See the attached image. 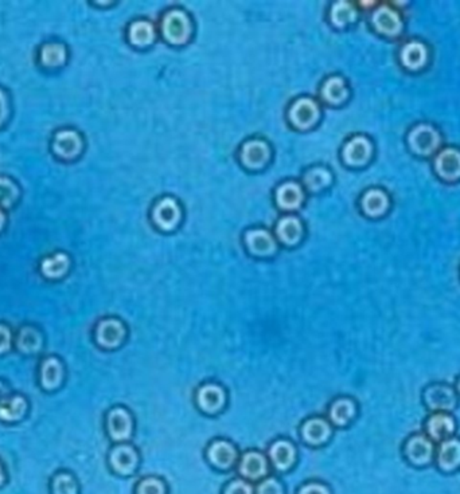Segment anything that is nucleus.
Instances as JSON below:
<instances>
[{"label": "nucleus", "instance_id": "1", "mask_svg": "<svg viewBox=\"0 0 460 494\" xmlns=\"http://www.w3.org/2000/svg\"><path fill=\"white\" fill-rule=\"evenodd\" d=\"M128 336L127 325L117 317H102L93 328V341L104 351L120 348Z\"/></svg>", "mask_w": 460, "mask_h": 494}, {"label": "nucleus", "instance_id": "2", "mask_svg": "<svg viewBox=\"0 0 460 494\" xmlns=\"http://www.w3.org/2000/svg\"><path fill=\"white\" fill-rule=\"evenodd\" d=\"M66 380V366L57 355H46L41 359L36 368L38 387L46 392L54 394L60 391Z\"/></svg>", "mask_w": 460, "mask_h": 494}, {"label": "nucleus", "instance_id": "3", "mask_svg": "<svg viewBox=\"0 0 460 494\" xmlns=\"http://www.w3.org/2000/svg\"><path fill=\"white\" fill-rule=\"evenodd\" d=\"M50 149L62 161L79 159L83 151V135L73 128H60L53 133Z\"/></svg>", "mask_w": 460, "mask_h": 494}, {"label": "nucleus", "instance_id": "4", "mask_svg": "<svg viewBox=\"0 0 460 494\" xmlns=\"http://www.w3.org/2000/svg\"><path fill=\"white\" fill-rule=\"evenodd\" d=\"M135 420L124 406H114L105 414V432L114 444H126L133 435Z\"/></svg>", "mask_w": 460, "mask_h": 494}, {"label": "nucleus", "instance_id": "5", "mask_svg": "<svg viewBox=\"0 0 460 494\" xmlns=\"http://www.w3.org/2000/svg\"><path fill=\"white\" fill-rule=\"evenodd\" d=\"M161 29H162L163 38L168 43L183 45L190 38L191 22L184 11L170 10L162 18Z\"/></svg>", "mask_w": 460, "mask_h": 494}, {"label": "nucleus", "instance_id": "6", "mask_svg": "<svg viewBox=\"0 0 460 494\" xmlns=\"http://www.w3.org/2000/svg\"><path fill=\"white\" fill-rule=\"evenodd\" d=\"M45 344H46L45 334L36 325L25 324L15 332L14 350L23 356L33 357L41 355L45 350Z\"/></svg>", "mask_w": 460, "mask_h": 494}, {"label": "nucleus", "instance_id": "7", "mask_svg": "<svg viewBox=\"0 0 460 494\" xmlns=\"http://www.w3.org/2000/svg\"><path fill=\"white\" fill-rule=\"evenodd\" d=\"M226 391L218 383H203L196 391L198 409L205 414H218L226 406Z\"/></svg>", "mask_w": 460, "mask_h": 494}, {"label": "nucleus", "instance_id": "8", "mask_svg": "<svg viewBox=\"0 0 460 494\" xmlns=\"http://www.w3.org/2000/svg\"><path fill=\"white\" fill-rule=\"evenodd\" d=\"M139 451L130 444H115L109 450L108 463L112 472L119 476H131L139 466Z\"/></svg>", "mask_w": 460, "mask_h": 494}, {"label": "nucleus", "instance_id": "9", "mask_svg": "<svg viewBox=\"0 0 460 494\" xmlns=\"http://www.w3.org/2000/svg\"><path fill=\"white\" fill-rule=\"evenodd\" d=\"M238 473L241 479L252 481H262L269 476L271 462L266 455L257 450H248L238 460Z\"/></svg>", "mask_w": 460, "mask_h": 494}, {"label": "nucleus", "instance_id": "10", "mask_svg": "<svg viewBox=\"0 0 460 494\" xmlns=\"http://www.w3.org/2000/svg\"><path fill=\"white\" fill-rule=\"evenodd\" d=\"M206 458L212 466L219 470H229L240 460L238 450L228 439H214L206 448Z\"/></svg>", "mask_w": 460, "mask_h": 494}, {"label": "nucleus", "instance_id": "11", "mask_svg": "<svg viewBox=\"0 0 460 494\" xmlns=\"http://www.w3.org/2000/svg\"><path fill=\"white\" fill-rule=\"evenodd\" d=\"M30 413V400L25 394L11 392L0 402V423L18 425L23 422Z\"/></svg>", "mask_w": 460, "mask_h": 494}, {"label": "nucleus", "instance_id": "12", "mask_svg": "<svg viewBox=\"0 0 460 494\" xmlns=\"http://www.w3.org/2000/svg\"><path fill=\"white\" fill-rule=\"evenodd\" d=\"M319 105L310 97H300L295 100L288 111V118L291 124L297 129L313 127L319 118Z\"/></svg>", "mask_w": 460, "mask_h": 494}, {"label": "nucleus", "instance_id": "13", "mask_svg": "<svg viewBox=\"0 0 460 494\" xmlns=\"http://www.w3.org/2000/svg\"><path fill=\"white\" fill-rule=\"evenodd\" d=\"M440 142L439 132L428 124H420L413 128L408 135V144L412 151L423 156L435 152Z\"/></svg>", "mask_w": 460, "mask_h": 494}, {"label": "nucleus", "instance_id": "14", "mask_svg": "<svg viewBox=\"0 0 460 494\" xmlns=\"http://www.w3.org/2000/svg\"><path fill=\"white\" fill-rule=\"evenodd\" d=\"M182 218L180 203L174 198H162L152 208V222L163 231L174 230Z\"/></svg>", "mask_w": 460, "mask_h": 494}, {"label": "nucleus", "instance_id": "15", "mask_svg": "<svg viewBox=\"0 0 460 494\" xmlns=\"http://www.w3.org/2000/svg\"><path fill=\"white\" fill-rule=\"evenodd\" d=\"M302 439L310 446H320L326 444L332 435V425L327 418L311 416L300 426Z\"/></svg>", "mask_w": 460, "mask_h": 494}, {"label": "nucleus", "instance_id": "16", "mask_svg": "<svg viewBox=\"0 0 460 494\" xmlns=\"http://www.w3.org/2000/svg\"><path fill=\"white\" fill-rule=\"evenodd\" d=\"M38 269L45 280L61 281L72 269V258L65 252H54L39 261Z\"/></svg>", "mask_w": 460, "mask_h": 494}, {"label": "nucleus", "instance_id": "17", "mask_svg": "<svg viewBox=\"0 0 460 494\" xmlns=\"http://www.w3.org/2000/svg\"><path fill=\"white\" fill-rule=\"evenodd\" d=\"M244 240L249 253L257 256H269L278 250V240L275 235L265 228L248 230Z\"/></svg>", "mask_w": 460, "mask_h": 494}, {"label": "nucleus", "instance_id": "18", "mask_svg": "<svg viewBox=\"0 0 460 494\" xmlns=\"http://www.w3.org/2000/svg\"><path fill=\"white\" fill-rule=\"evenodd\" d=\"M296 447L288 439H276L268 450V460L278 472H288L296 462Z\"/></svg>", "mask_w": 460, "mask_h": 494}, {"label": "nucleus", "instance_id": "19", "mask_svg": "<svg viewBox=\"0 0 460 494\" xmlns=\"http://www.w3.org/2000/svg\"><path fill=\"white\" fill-rule=\"evenodd\" d=\"M424 400L428 407L435 411L452 410L458 402L455 391L445 384H433L428 387L424 394Z\"/></svg>", "mask_w": 460, "mask_h": 494}, {"label": "nucleus", "instance_id": "20", "mask_svg": "<svg viewBox=\"0 0 460 494\" xmlns=\"http://www.w3.org/2000/svg\"><path fill=\"white\" fill-rule=\"evenodd\" d=\"M271 156L269 145L260 139L248 140L241 145L240 160L248 168H259L264 165Z\"/></svg>", "mask_w": 460, "mask_h": 494}, {"label": "nucleus", "instance_id": "21", "mask_svg": "<svg viewBox=\"0 0 460 494\" xmlns=\"http://www.w3.org/2000/svg\"><path fill=\"white\" fill-rule=\"evenodd\" d=\"M372 22L374 29L384 35L393 36V35H398L402 30V22L398 13L386 4L379 6L373 13Z\"/></svg>", "mask_w": 460, "mask_h": 494}, {"label": "nucleus", "instance_id": "22", "mask_svg": "<svg viewBox=\"0 0 460 494\" xmlns=\"http://www.w3.org/2000/svg\"><path fill=\"white\" fill-rule=\"evenodd\" d=\"M373 146L365 136H354L345 144L342 158L350 165H362L372 158Z\"/></svg>", "mask_w": 460, "mask_h": 494}, {"label": "nucleus", "instance_id": "23", "mask_svg": "<svg viewBox=\"0 0 460 494\" xmlns=\"http://www.w3.org/2000/svg\"><path fill=\"white\" fill-rule=\"evenodd\" d=\"M405 455L413 465H427L433 457V444L424 435H413L405 444Z\"/></svg>", "mask_w": 460, "mask_h": 494}, {"label": "nucleus", "instance_id": "24", "mask_svg": "<svg viewBox=\"0 0 460 494\" xmlns=\"http://www.w3.org/2000/svg\"><path fill=\"white\" fill-rule=\"evenodd\" d=\"M69 60V50L65 43L46 42L38 48V62L46 69H58Z\"/></svg>", "mask_w": 460, "mask_h": 494}, {"label": "nucleus", "instance_id": "25", "mask_svg": "<svg viewBox=\"0 0 460 494\" xmlns=\"http://www.w3.org/2000/svg\"><path fill=\"white\" fill-rule=\"evenodd\" d=\"M357 414L356 402L350 398L335 399L329 406L327 419L332 426L345 427Z\"/></svg>", "mask_w": 460, "mask_h": 494}, {"label": "nucleus", "instance_id": "26", "mask_svg": "<svg viewBox=\"0 0 460 494\" xmlns=\"http://www.w3.org/2000/svg\"><path fill=\"white\" fill-rule=\"evenodd\" d=\"M436 172L444 180H456L460 177V151L455 148L443 149L435 159Z\"/></svg>", "mask_w": 460, "mask_h": 494}, {"label": "nucleus", "instance_id": "27", "mask_svg": "<svg viewBox=\"0 0 460 494\" xmlns=\"http://www.w3.org/2000/svg\"><path fill=\"white\" fill-rule=\"evenodd\" d=\"M303 235V224L295 215H284L275 228V237L287 246H294Z\"/></svg>", "mask_w": 460, "mask_h": 494}, {"label": "nucleus", "instance_id": "28", "mask_svg": "<svg viewBox=\"0 0 460 494\" xmlns=\"http://www.w3.org/2000/svg\"><path fill=\"white\" fill-rule=\"evenodd\" d=\"M275 196H276V203L281 210L291 211L300 207L304 198V192L300 187V184H297L295 181H285L278 187Z\"/></svg>", "mask_w": 460, "mask_h": 494}, {"label": "nucleus", "instance_id": "29", "mask_svg": "<svg viewBox=\"0 0 460 494\" xmlns=\"http://www.w3.org/2000/svg\"><path fill=\"white\" fill-rule=\"evenodd\" d=\"M456 423L451 415L438 413L432 415L427 420V431L431 438L435 441H444L451 438L455 432Z\"/></svg>", "mask_w": 460, "mask_h": 494}, {"label": "nucleus", "instance_id": "30", "mask_svg": "<svg viewBox=\"0 0 460 494\" xmlns=\"http://www.w3.org/2000/svg\"><path fill=\"white\" fill-rule=\"evenodd\" d=\"M438 463L445 470L451 472L460 466V441L456 438L444 439L438 450Z\"/></svg>", "mask_w": 460, "mask_h": 494}, {"label": "nucleus", "instance_id": "31", "mask_svg": "<svg viewBox=\"0 0 460 494\" xmlns=\"http://www.w3.org/2000/svg\"><path fill=\"white\" fill-rule=\"evenodd\" d=\"M361 206L366 215L379 217L386 211V208L389 206V198L382 190L372 188V190L363 193Z\"/></svg>", "mask_w": 460, "mask_h": 494}, {"label": "nucleus", "instance_id": "32", "mask_svg": "<svg viewBox=\"0 0 460 494\" xmlns=\"http://www.w3.org/2000/svg\"><path fill=\"white\" fill-rule=\"evenodd\" d=\"M320 96L329 104H341L349 96V90L344 78L332 76L323 82L320 88Z\"/></svg>", "mask_w": 460, "mask_h": 494}, {"label": "nucleus", "instance_id": "33", "mask_svg": "<svg viewBox=\"0 0 460 494\" xmlns=\"http://www.w3.org/2000/svg\"><path fill=\"white\" fill-rule=\"evenodd\" d=\"M427 58V48L421 42L412 41L401 50V62L411 70H416L424 66Z\"/></svg>", "mask_w": 460, "mask_h": 494}, {"label": "nucleus", "instance_id": "34", "mask_svg": "<svg viewBox=\"0 0 460 494\" xmlns=\"http://www.w3.org/2000/svg\"><path fill=\"white\" fill-rule=\"evenodd\" d=\"M128 39L135 46H146L155 39V29L148 20H135L128 27Z\"/></svg>", "mask_w": 460, "mask_h": 494}, {"label": "nucleus", "instance_id": "35", "mask_svg": "<svg viewBox=\"0 0 460 494\" xmlns=\"http://www.w3.org/2000/svg\"><path fill=\"white\" fill-rule=\"evenodd\" d=\"M22 190L17 181L10 176L0 175V207L13 208L20 199Z\"/></svg>", "mask_w": 460, "mask_h": 494}, {"label": "nucleus", "instance_id": "36", "mask_svg": "<svg viewBox=\"0 0 460 494\" xmlns=\"http://www.w3.org/2000/svg\"><path fill=\"white\" fill-rule=\"evenodd\" d=\"M51 494H80L77 479L69 472H58L50 481Z\"/></svg>", "mask_w": 460, "mask_h": 494}, {"label": "nucleus", "instance_id": "37", "mask_svg": "<svg viewBox=\"0 0 460 494\" xmlns=\"http://www.w3.org/2000/svg\"><path fill=\"white\" fill-rule=\"evenodd\" d=\"M357 18V10L351 3L338 1L332 4L330 11V19L334 26L342 27L347 23H351Z\"/></svg>", "mask_w": 460, "mask_h": 494}, {"label": "nucleus", "instance_id": "38", "mask_svg": "<svg viewBox=\"0 0 460 494\" xmlns=\"http://www.w3.org/2000/svg\"><path fill=\"white\" fill-rule=\"evenodd\" d=\"M330 183H331V174H330L329 170H326L323 167L311 168L304 175V184L311 191H318V190L326 187Z\"/></svg>", "mask_w": 460, "mask_h": 494}, {"label": "nucleus", "instance_id": "39", "mask_svg": "<svg viewBox=\"0 0 460 494\" xmlns=\"http://www.w3.org/2000/svg\"><path fill=\"white\" fill-rule=\"evenodd\" d=\"M135 494H167V486L163 479L149 476L136 483Z\"/></svg>", "mask_w": 460, "mask_h": 494}, {"label": "nucleus", "instance_id": "40", "mask_svg": "<svg viewBox=\"0 0 460 494\" xmlns=\"http://www.w3.org/2000/svg\"><path fill=\"white\" fill-rule=\"evenodd\" d=\"M255 494H285L281 481L273 476H268L259 481L255 488Z\"/></svg>", "mask_w": 460, "mask_h": 494}, {"label": "nucleus", "instance_id": "41", "mask_svg": "<svg viewBox=\"0 0 460 494\" xmlns=\"http://www.w3.org/2000/svg\"><path fill=\"white\" fill-rule=\"evenodd\" d=\"M14 340L15 332L13 328L6 322H0V356H4L14 350Z\"/></svg>", "mask_w": 460, "mask_h": 494}, {"label": "nucleus", "instance_id": "42", "mask_svg": "<svg viewBox=\"0 0 460 494\" xmlns=\"http://www.w3.org/2000/svg\"><path fill=\"white\" fill-rule=\"evenodd\" d=\"M222 494H255V488L249 481L240 477L228 482Z\"/></svg>", "mask_w": 460, "mask_h": 494}, {"label": "nucleus", "instance_id": "43", "mask_svg": "<svg viewBox=\"0 0 460 494\" xmlns=\"http://www.w3.org/2000/svg\"><path fill=\"white\" fill-rule=\"evenodd\" d=\"M11 114V102L7 92L0 86V129L4 127Z\"/></svg>", "mask_w": 460, "mask_h": 494}, {"label": "nucleus", "instance_id": "44", "mask_svg": "<svg viewBox=\"0 0 460 494\" xmlns=\"http://www.w3.org/2000/svg\"><path fill=\"white\" fill-rule=\"evenodd\" d=\"M297 494H331V492H330L329 486H326L325 483L313 481V482L303 485L299 489Z\"/></svg>", "mask_w": 460, "mask_h": 494}, {"label": "nucleus", "instance_id": "45", "mask_svg": "<svg viewBox=\"0 0 460 494\" xmlns=\"http://www.w3.org/2000/svg\"><path fill=\"white\" fill-rule=\"evenodd\" d=\"M11 392H13V391H11L10 384L6 382V380H3V379H0V402H1L3 399L7 398Z\"/></svg>", "mask_w": 460, "mask_h": 494}, {"label": "nucleus", "instance_id": "46", "mask_svg": "<svg viewBox=\"0 0 460 494\" xmlns=\"http://www.w3.org/2000/svg\"><path fill=\"white\" fill-rule=\"evenodd\" d=\"M6 226H7V214L3 208L0 207V234L3 233Z\"/></svg>", "mask_w": 460, "mask_h": 494}, {"label": "nucleus", "instance_id": "47", "mask_svg": "<svg viewBox=\"0 0 460 494\" xmlns=\"http://www.w3.org/2000/svg\"><path fill=\"white\" fill-rule=\"evenodd\" d=\"M7 482V473H6V469H4V465L0 461V488L4 486Z\"/></svg>", "mask_w": 460, "mask_h": 494}, {"label": "nucleus", "instance_id": "48", "mask_svg": "<svg viewBox=\"0 0 460 494\" xmlns=\"http://www.w3.org/2000/svg\"><path fill=\"white\" fill-rule=\"evenodd\" d=\"M458 391L460 392V379L458 380Z\"/></svg>", "mask_w": 460, "mask_h": 494}]
</instances>
